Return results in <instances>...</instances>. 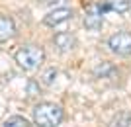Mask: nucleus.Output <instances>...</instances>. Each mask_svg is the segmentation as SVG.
<instances>
[{"label":"nucleus","instance_id":"obj_1","mask_svg":"<svg viewBox=\"0 0 131 127\" xmlns=\"http://www.w3.org/2000/svg\"><path fill=\"white\" fill-rule=\"evenodd\" d=\"M65 117V111L59 104L39 102L33 108V123L37 127H59Z\"/></svg>","mask_w":131,"mask_h":127},{"label":"nucleus","instance_id":"obj_2","mask_svg":"<svg viewBox=\"0 0 131 127\" xmlns=\"http://www.w3.org/2000/svg\"><path fill=\"white\" fill-rule=\"evenodd\" d=\"M14 59H16L20 68L31 72V71H35V68H39L41 63L45 61V51H43V47H39V45H22V47L16 51Z\"/></svg>","mask_w":131,"mask_h":127},{"label":"nucleus","instance_id":"obj_3","mask_svg":"<svg viewBox=\"0 0 131 127\" xmlns=\"http://www.w3.org/2000/svg\"><path fill=\"white\" fill-rule=\"evenodd\" d=\"M108 47L112 53L119 57L131 55V33L129 31H117L108 39Z\"/></svg>","mask_w":131,"mask_h":127},{"label":"nucleus","instance_id":"obj_4","mask_svg":"<svg viewBox=\"0 0 131 127\" xmlns=\"http://www.w3.org/2000/svg\"><path fill=\"white\" fill-rule=\"evenodd\" d=\"M104 26V12L100 4H88L86 14H84V28L90 31H98Z\"/></svg>","mask_w":131,"mask_h":127},{"label":"nucleus","instance_id":"obj_5","mask_svg":"<svg viewBox=\"0 0 131 127\" xmlns=\"http://www.w3.org/2000/svg\"><path fill=\"white\" fill-rule=\"evenodd\" d=\"M71 18H72V10H71V8L59 6V8L51 10L49 14H45L43 24H45V26H49V28H55V26H59V24L67 22V20H71Z\"/></svg>","mask_w":131,"mask_h":127},{"label":"nucleus","instance_id":"obj_6","mask_svg":"<svg viewBox=\"0 0 131 127\" xmlns=\"http://www.w3.org/2000/svg\"><path fill=\"white\" fill-rule=\"evenodd\" d=\"M53 43L61 53H69V51H72L77 47V37H74L72 33H69V31H59L53 37Z\"/></svg>","mask_w":131,"mask_h":127},{"label":"nucleus","instance_id":"obj_7","mask_svg":"<svg viewBox=\"0 0 131 127\" xmlns=\"http://www.w3.org/2000/svg\"><path fill=\"white\" fill-rule=\"evenodd\" d=\"M16 35V24L10 16L0 14V43H6Z\"/></svg>","mask_w":131,"mask_h":127},{"label":"nucleus","instance_id":"obj_8","mask_svg":"<svg viewBox=\"0 0 131 127\" xmlns=\"http://www.w3.org/2000/svg\"><path fill=\"white\" fill-rule=\"evenodd\" d=\"M131 6V0H102L100 8L102 12H117V14H125Z\"/></svg>","mask_w":131,"mask_h":127},{"label":"nucleus","instance_id":"obj_9","mask_svg":"<svg viewBox=\"0 0 131 127\" xmlns=\"http://www.w3.org/2000/svg\"><path fill=\"white\" fill-rule=\"evenodd\" d=\"M110 127H131V113L129 111H121L112 119Z\"/></svg>","mask_w":131,"mask_h":127},{"label":"nucleus","instance_id":"obj_10","mask_svg":"<svg viewBox=\"0 0 131 127\" xmlns=\"http://www.w3.org/2000/svg\"><path fill=\"white\" fill-rule=\"evenodd\" d=\"M2 127H31V123L27 121L26 117H22V116H12V117H8V119L4 121Z\"/></svg>","mask_w":131,"mask_h":127},{"label":"nucleus","instance_id":"obj_11","mask_svg":"<svg viewBox=\"0 0 131 127\" xmlns=\"http://www.w3.org/2000/svg\"><path fill=\"white\" fill-rule=\"evenodd\" d=\"M53 76H57V71H55V68H51V71L43 76V78H45V84H51V82H53Z\"/></svg>","mask_w":131,"mask_h":127},{"label":"nucleus","instance_id":"obj_12","mask_svg":"<svg viewBox=\"0 0 131 127\" xmlns=\"http://www.w3.org/2000/svg\"><path fill=\"white\" fill-rule=\"evenodd\" d=\"M63 2H65V0H45V4H47V6H55V8H59Z\"/></svg>","mask_w":131,"mask_h":127}]
</instances>
